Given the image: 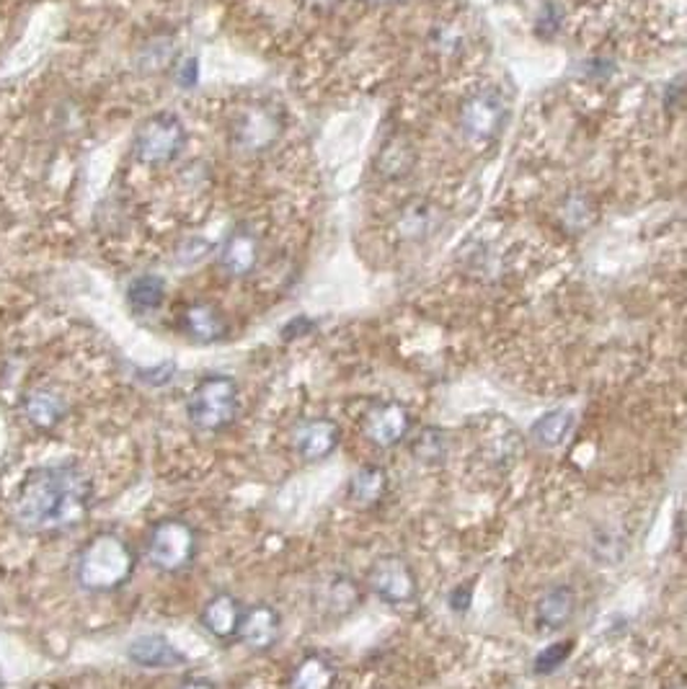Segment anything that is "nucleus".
Wrapping results in <instances>:
<instances>
[{
    "instance_id": "obj_25",
    "label": "nucleus",
    "mask_w": 687,
    "mask_h": 689,
    "mask_svg": "<svg viewBox=\"0 0 687 689\" xmlns=\"http://www.w3.org/2000/svg\"><path fill=\"white\" fill-rule=\"evenodd\" d=\"M586 212H592V206L586 204L584 197H574L567 206V220L574 222V227H586L592 222V218Z\"/></svg>"
},
{
    "instance_id": "obj_5",
    "label": "nucleus",
    "mask_w": 687,
    "mask_h": 689,
    "mask_svg": "<svg viewBox=\"0 0 687 689\" xmlns=\"http://www.w3.org/2000/svg\"><path fill=\"white\" fill-rule=\"evenodd\" d=\"M187 129L171 112H160L150 117L135 135V156L140 163L160 166L168 163L184 150Z\"/></svg>"
},
{
    "instance_id": "obj_24",
    "label": "nucleus",
    "mask_w": 687,
    "mask_h": 689,
    "mask_svg": "<svg viewBox=\"0 0 687 689\" xmlns=\"http://www.w3.org/2000/svg\"><path fill=\"white\" fill-rule=\"evenodd\" d=\"M574 650V640H556L551 646H546L532 661V669L536 674H553L556 669H561L567 664V658Z\"/></svg>"
},
{
    "instance_id": "obj_17",
    "label": "nucleus",
    "mask_w": 687,
    "mask_h": 689,
    "mask_svg": "<svg viewBox=\"0 0 687 689\" xmlns=\"http://www.w3.org/2000/svg\"><path fill=\"white\" fill-rule=\"evenodd\" d=\"M388 488H391V478H388L385 468H380V465H364V468H360L349 478L347 499L355 507L370 509L385 499Z\"/></svg>"
},
{
    "instance_id": "obj_14",
    "label": "nucleus",
    "mask_w": 687,
    "mask_h": 689,
    "mask_svg": "<svg viewBox=\"0 0 687 689\" xmlns=\"http://www.w3.org/2000/svg\"><path fill=\"white\" fill-rule=\"evenodd\" d=\"M279 135V121L277 114L266 106H251L249 112H243V117L235 125V140L249 150H262L266 145H272Z\"/></svg>"
},
{
    "instance_id": "obj_1",
    "label": "nucleus",
    "mask_w": 687,
    "mask_h": 689,
    "mask_svg": "<svg viewBox=\"0 0 687 689\" xmlns=\"http://www.w3.org/2000/svg\"><path fill=\"white\" fill-rule=\"evenodd\" d=\"M91 501H94V486L78 465H44L29 473L19 486L13 517L27 532H60L81 524Z\"/></svg>"
},
{
    "instance_id": "obj_21",
    "label": "nucleus",
    "mask_w": 687,
    "mask_h": 689,
    "mask_svg": "<svg viewBox=\"0 0 687 689\" xmlns=\"http://www.w3.org/2000/svg\"><path fill=\"white\" fill-rule=\"evenodd\" d=\"M24 413L34 426L52 428L65 416V401L55 393V390L36 388L24 398Z\"/></svg>"
},
{
    "instance_id": "obj_10",
    "label": "nucleus",
    "mask_w": 687,
    "mask_h": 689,
    "mask_svg": "<svg viewBox=\"0 0 687 689\" xmlns=\"http://www.w3.org/2000/svg\"><path fill=\"white\" fill-rule=\"evenodd\" d=\"M282 617L277 607L272 604H254V607L243 610L239 633L235 640H241L249 650H269L279 638Z\"/></svg>"
},
{
    "instance_id": "obj_8",
    "label": "nucleus",
    "mask_w": 687,
    "mask_h": 689,
    "mask_svg": "<svg viewBox=\"0 0 687 689\" xmlns=\"http://www.w3.org/2000/svg\"><path fill=\"white\" fill-rule=\"evenodd\" d=\"M411 426H414V418H411L409 409L395 401L370 405L362 416V434L380 449H391L395 444L406 442Z\"/></svg>"
},
{
    "instance_id": "obj_19",
    "label": "nucleus",
    "mask_w": 687,
    "mask_h": 689,
    "mask_svg": "<svg viewBox=\"0 0 687 689\" xmlns=\"http://www.w3.org/2000/svg\"><path fill=\"white\" fill-rule=\"evenodd\" d=\"M334 685L336 666L324 654H305L289 677V689H334Z\"/></svg>"
},
{
    "instance_id": "obj_26",
    "label": "nucleus",
    "mask_w": 687,
    "mask_h": 689,
    "mask_svg": "<svg viewBox=\"0 0 687 689\" xmlns=\"http://www.w3.org/2000/svg\"><path fill=\"white\" fill-rule=\"evenodd\" d=\"M471 604H473V586L471 584L455 586L453 594H450V607L455 612H468Z\"/></svg>"
},
{
    "instance_id": "obj_27",
    "label": "nucleus",
    "mask_w": 687,
    "mask_h": 689,
    "mask_svg": "<svg viewBox=\"0 0 687 689\" xmlns=\"http://www.w3.org/2000/svg\"><path fill=\"white\" fill-rule=\"evenodd\" d=\"M197 78H200V65H197L194 57H187L184 63L179 65V83L184 88H192Z\"/></svg>"
},
{
    "instance_id": "obj_7",
    "label": "nucleus",
    "mask_w": 687,
    "mask_h": 689,
    "mask_svg": "<svg viewBox=\"0 0 687 689\" xmlns=\"http://www.w3.org/2000/svg\"><path fill=\"white\" fill-rule=\"evenodd\" d=\"M504 96L499 91L486 88L473 94L461 109V127L471 142H488L501 132L504 127Z\"/></svg>"
},
{
    "instance_id": "obj_29",
    "label": "nucleus",
    "mask_w": 687,
    "mask_h": 689,
    "mask_svg": "<svg viewBox=\"0 0 687 689\" xmlns=\"http://www.w3.org/2000/svg\"><path fill=\"white\" fill-rule=\"evenodd\" d=\"M313 6H316L318 11H326V9H331V6L336 3V0H310Z\"/></svg>"
},
{
    "instance_id": "obj_2",
    "label": "nucleus",
    "mask_w": 687,
    "mask_h": 689,
    "mask_svg": "<svg viewBox=\"0 0 687 689\" xmlns=\"http://www.w3.org/2000/svg\"><path fill=\"white\" fill-rule=\"evenodd\" d=\"M78 581L88 592H114L135 573V553L114 532H102L83 548L78 558Z\"/></svg>"
},
{
    "instance_id": "obj_15",
    "label": "nucleus",
    "mask_w": 687,
    "mask_h": 689,
    "mask_svg": "<svg viewBox=\"0 0 687 689\" xmlns=\"http://www.w3.org/2000/svg\"><path fill=\"white\" fill-rule=\"evenodd\" d=\"M220 264L231 277H249L258 264V241L249 227H239L228 235L220 251Z\"/></svg>"
},
{
    "instance_id": "obj_6",
    "label": "nucleus",
    "mask_w": 687,
    "mask_h": 689,
    "mask_svg": "<svg viewBox=\"0 0 687 689\" xmlns=\"http://www.w3.org/2000/svg\"><path fill=\"white\" fill-rule=\"evenodd\" d=\"M364 584L380 602L391 604V607H401V604H411L419 594V579L406 558L388 553L372 561L368 579Z\"/></svg>"
},
{
    "instance_id": "obj_11",
    "label": "nucleus",
    "mask_w": 687,
    "mask_h": 689,
    "mask_svg": "<svg viewBox=\"0 0 687 689\" xmlns=\"http://www.w3.org/2000/svg\"><path fill=\"white\" fill-rule=\"evenodd\" d=\"M243 602L231 592L212 594L200 612V623L212 638L231 640L239 633L241 617H243Z\"/></svg>"
},
{
    "instance_id": "obj_13",
    "label": "nucleus",
    "mask_w": 687,
    "mask_h": 689,
    "mask_svg": "<svg viewBox=\"0 0 687 689\" xmlns=\"http://www.w3.org/2000/svg\"><path fill=\"white\" fill-rule=\"evenodd\" d=\"M579 610L577 592L571 586H553L551 592H546L536 604V625L540 630L556 633L563 630L571 619H574Z\"/></svg>"
},
{
    "instance_id": "obj_20",
    "label": "nucleus",
    "mask_w": 687,
    "mask_h": 689,
    "mask_svg": "<svg viewBox=\"0 0 687 689\" xmlns=\"http://www.w3.org/2000/svg\"><path fill=\"white\" fill-rule=\"evenodd\" d=\"M574 413L567 409H553L540 416L536 424L530 426V439L543 449H556L569 439L574 432Z\"/></svg>"
},
{
    "instance_id": "obj_18",
    "label": "nucleus",
    "mask_w": 687,
    "mask_h": 689,
    "mask_svg": "<svg viewBox=\"0 0 687 689\" xmlns=\"http://www.w3.org/2000/svg\"><path fill=\"white\" fill-rule=\"evenodd\" d=\"M316 600L320 604V610L328 612V615L341 617L357 607V602H360V589H357V584L349 576L336 573V576H328L324 584L316 589Z\"/></svg>"
},
{
    "instance_id": "obj_12",
    "label": "nucleus",
    "mask_w": 687,
    "mask_h": 689,
    "mask_svg": "<svg viewBox=\"0 0 687 689\" xmlns=\"http://www.w3.org/2000/svg\"><path fill=\"white\" fill-rule=\"evenodd\" d=\"M129 661L142 666V669H171V666L187 664V656L173 646L166 635L148 633L129 643Z\"/></svg>"
},
{
    "instance_id": "obj_28",
    "label": "nucleus",
    "mask_w": 687,
    "mask_h": 689,
    "mask_svg": "<svg viewBox=\"0 0 687 689\" xmlns=\"http://www.w3.org/2000/svg\"><path fill=\"white\" fill-rule=\"evenodd\" d=\"M179 689H218L215 681L204 679V677H189L179 685Z\"/></svg>"
},
{
    "instance_id": "obj_4",
    "label": "nucleus",
    "mask_w": 687,
    "mask_h": 689,
    "mask_svg": "<svg viewBox=\"0 0 687 689\" xmlns=\"http://www.w3.org/2000/svg\"><path fill=\"white\" fill-rule=\"evenodd\" d=\"M197 555V532L184 519H160L145 542V558L152 569L179 573L192 565Z\"/></svg>"
},
{
    "instance_id": "obj_22",
    "label": "nucleus",
    "mask_w": 687,
    "mask_h": 689,
    "mask_svg": "<svg viewBox=\"0 0 687 689\" xmlns=\"http://www.w3.org/2000/svg\"><path fill=\"white\" fill-rule=\"evenodd\" d=\"M409 447H411V457H414L419 465H445L450 442L442 428L426 426L409 442Z\"/></svg>"
},
{
    "instance_id": "obj_9",
    "label": "nucleus",
    "mask_w": 687,
    "mask_h": 689,
    "mask_svg": "<svg viewBox=\"0 0 687 689\" xmlns=\"http://www.w3.org/2000/svg\"><path fill=\"white\" fill-rule=\"evenodd\" d=\"M341 432L331 418H303L293 428V449L305 463H320L339 447Z\"/></svg>"
},
{
    "instance_id": "obj_16",
    "label": "nucleus",
    "mask_w": 687,
    "mask_h": 689,
    "mask_svg": "<svg viewBox=\"0 0 687 689\" xmlns=\"http://www.w3.org/2000/svg\"><path fill=\"white\" fill-rule=\"evenodd\" d=\"M181 326H184L187 336L197 343H215L223 341L228 336V320L215 305L194 303L189 305L181 316Z\"/></svg>"
},
{
    "instance_id": "obj_3",
    "label": "nucleus",
    "mask_w": 687,
    "mask_h": 689,
    "mask_svg": "<svg viewBox=\"0 0 687 689\" xmlns=\"http://www.w3.org/2000/svg\"><path fill=\"white\" fill-rule=\"evenodd\" d=\"M241 411V390L228 374H208L197 382L187 401V416L204 434L225 432Z\"/></svg>"
},
{
    "instance_id": "obj_23",
    "label": "nucleus",
    "mask_w": 687,
    "mask_h": 689,
    "mask_svg": "<svg viewBox=\"0 0 687 689\" xmlns=\"http://www.w3.org/2000/svg\"><path fill=\"white\" fill-rule=\"evenodd\" d=\"M166 300V282L156 274H142L127 289V303L135 312L158 310Z\"/></svg>"
}]
</instances>
